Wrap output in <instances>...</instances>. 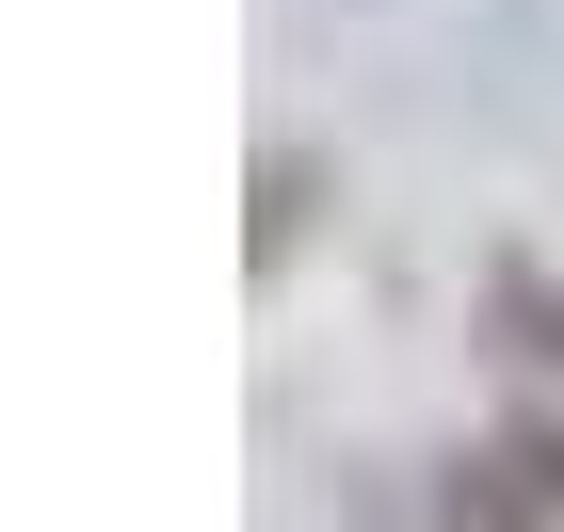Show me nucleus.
<instances>
[{
  "instance_id": "nucleus-1",
  "label": "nucleus",
  "mask_w": 564,
  "mask_h": 532,
  "mask_svg": "<svg viewBox=\"0 0 564 532\" xmlns=\"http://www.w3.org/2000/svg\"><path fill=\"white\" fill-rule=\"evenodd\" d=\"M435 532H564V436H500L468 485H452Z\"/></svg>"
}]
</instances>
